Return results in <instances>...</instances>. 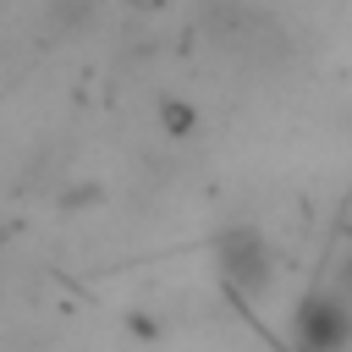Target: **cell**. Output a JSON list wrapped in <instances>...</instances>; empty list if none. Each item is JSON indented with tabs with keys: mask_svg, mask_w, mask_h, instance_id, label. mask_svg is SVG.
<instances>
[{
	"mask_svg": "<svg viewBox=\"0 0 352 352\" xmlns=\"http://www.w3.org/2000/svg\"><path fill=\"white\" fill-rule=\"evenodd\" d=\"M214 270H220V280L231 286V297H242V302H253V297H264L270 292V275H275V253H270V236L258 231V226H248V220H231V226H220L214 231Z\"/></svg>",
	"mask_w": 352,
	"mask_h": 352,
	"instance_id": "obj_1",
	"label": "cell"
},
{
	"mask_svg": "<svg viewBox=\"0 0 352 352\" xmlns=\"http://www.w3.org/2000/svg\"><path fill=\"white\" fill-rule=\"evenodd\" d=\"M336 286H341V292H346V297H352V253H346V258H341V270H336Z\"/></svg>",
	"mask_w": 352,
	"mask_h": 352,
	"instance_id": "obj_5",
	"label": "cell"
},
{
	"mask_svg": "<svg viewBox=\"0 0 352 352\" xmlns=\"http://www.w3.org/2000/svg\"><path fill=\"white\" fill-rule=\"evenodd\" d=\"M165 126H170L176 138H187V126H192V110H187V104H165Z\"/></svg>",
	"mask_w": 352,
	"mask_h": 352,
	"instance_id": "obj_4",
	"label": "cell"
},
{
	"mask_svg": "<svg viewBox=\"0 0 352 352\" xmlns=\"http://www.w3.org/2000/svg\"><path fill=\"white\" fill-rule=\"evenodd\" d=\"M214 50H226L231 60H248V66H275L286 55V38L275 33V22L253 6H220L214 16Z\"/></svg>",
	"mask_w": 352,
	"mask_h": 352,
	"instance_id": "obj_3",
	"label": "cell"
},
{
	"mask_svg": "<svg viewBox=\"0 0 352 352\" xmlns=\"http://www.w3.org/2000/svg\"><path fill=\"white\" fill-rule=\"evenodd\" d=\"M286 341H292V352H346L352 346V297L336 280L314 286L308 297H297Z\"/></svg>",
	"mask_w": 352,
	"mask_h": 352,
	"instance_id": "obj_2",
	"label": "cell"
}]
</instances>
